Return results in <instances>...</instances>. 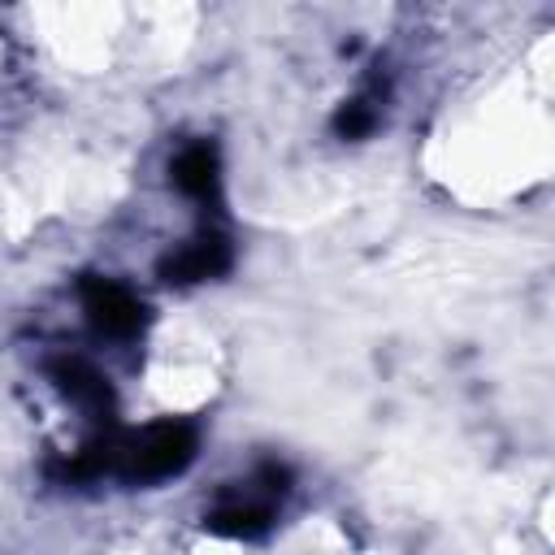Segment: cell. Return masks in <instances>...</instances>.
I'll return each mask as SVG.
<instances>
[{
	"label": "cell",
	"mask_w": 555,
	"mask_h": 555,
	"mask_svg": "<svg viewBox=\"0 0 555 555\" xmlns=\"http://www.w3.org/2000/svg\"><path fill=\"white\" fill-rule=\"evenodd\" d=\"M199 451V434L186 421H152L143 429H117L108 473L130 486H156L178 477Z\"/></svg>",
	"instance_id": "obj_1"
},
{
	"label": "cell",
	"mask_w": 555,
	"mask_h": 555,
	"mask_svg": "<svg viewBox=\"0 0 555 555\" xmlns=\"http://www.w3.org/2000/svg\"><path fill=\"white\" fill-rule=\"evenodd\" d=\"M286 481H291V473L282 464H260L243 481V490H225L204 512V525L212 533H225V538H260V533H269V525L278 516V499L286 494Z\"/></svg>",
	"instance_id": "obj_2"
},
{
	"label": "cell",
	"mask_w": 555,
	"mask_h": 555,
	"mask_svg": "<svg viewBox=\"0 0 555 555\" xmlns=\"http://www.w3.org/2000/svg\"><path fill=\"white\" fill-rule=\"evenodd\" d=\"M78 295H82V312H87V321H91L95 334L117 338V343L143 334V325H147V304H143L126 282H113V278H82Z\"/></svg>",
	"instance_id": "obj_3"
},
{
	"label": "cell",
	"mask_w": 555,
	"mask_h": 555,
	"mask_svg": "<svg viewBox=\"0 0 555 555\" xmlns=\"http://www.w3.org/2000/svg\"><path fill=\"white\" fill-rule=\"evenodd\" d=\"M230 260H234L230 238H225L221 230H199V234H191L186 243H178L173 251H165L160 264H156V273H160L165 282H173V286H195V282L221 278V273L230 269Z\"/></svg>",
	"instance_id": "obj_4"
},
{
	"label": "cell",
	"mask_w": 555,
	"mask_h": 555,
	"mask_svg": "<svg viewBox=\"0 0 555 555\" xmlns=\"http://www.w3.org/2000/svg\"><path fill=\"white\" fill-rule=\"evenodd\" d=\"M48 377H52V386L69 403H78L95 421V429H113L117 425L113 421V386H108V377L91 360H82V356H56V360H48Z\"/></svg>",
	"instance_id": "obj_5"
},
{
	"label": "cell",
	"mask_w": 555,
	"mask_h": 555,
	"mask_svg": "<svg viewBox=\"0 0 555 555\" xmlns=\"http://www.w3.org/2000/svg\"><path fill=\"white\" fill-rule=\"evenodd\" d=\"M169 182H173L186 199L217 208V204H221V156H217V147H212L208 139L186 143V147L169 160Z\"/></svg>",
	"instance_id": "obj_6"
},
{
	"label": "cell",
	"mask_w": 555,
	"mask_h": 555,
	"mask_svg": "<svg viewBox=\"0 0 555 555\" xmlns=\"http://www.w3.org/2000/svg\"><path fill=\"white\" fill-rule=\"evenodd\" d=\"M377 126V95H351L338 113H334V130L338 139H364L369 130Z\"/></svg>",
	"instance_id": "obj_7"
}]
</instances>
